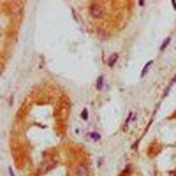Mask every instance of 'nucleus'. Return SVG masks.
<instances>
[{
    "label": "nucleus",
    "instance_id": "nucleus-1",
    "mask_svg": "<svg viewBox=\"0 0 176 176\" xmlns=\"http://www.w3.org/2000/svg\"><path fill=\"white\" fill-rule=\"evenodd\" d=\"M90 14L95 18H99V16H102V5L100 4H90Z\"/></svg>",
    "mask_w": 176,
    "mask_h": 176
},
{
    "label": "nucleus",
    "instance_id": "nucleus-2",
    "mask_svg": "<svg viewBox=\"0 0 176 176\" xmlns=\"http://www.w3.org/2000/svg\"><path fill=\"white\" fill-rule=\"evenodd\" d=\"M76 176H88V167L85 166V164H79V166H76Z\"/></svg>",
    "mask_w": 176,
    "mask_h": 176
},
{
    "label": "nucleus",
    "instance_id": "nucleus-3",
    "mask_svg": "<svg viewBox=\"0 0 176 176\" xmlns=\"http://www.w3.org/2000/svg\"><path fill=\"white\" fill-rule=\"evenodd\" d=\"M116 60H118V53H113V55L109 56V60H108V65H109V67H115Z\"/></svg>",
    "mask_w": 176,
    "mask_h": 176
},
{
    "label": "nucleus",
    "instance_id": "nucleus-4",
    "mask_svg": "<svg viewBox=\"0 0 176 176\" xmlns=\"http://www.w3.org/2000/svg\"><path fill=\"white\" fill-rule=\"evenodd\" d=\"M152 65H153V62H146V65L143 67V72H141V78H145V76H146V72L150 71V67H152Z\"/></svg>",
    "mask_w": 176,
    "mask_h": 176
},
{
    "label": "nucleus",
    "instance_id": "nucleus-5",
    "mask_svg": "<svg viewBox=\"0 0 176 176\" xmlns=\"http://www.w3.org/2000/svg\"><path fill=\"white\" fill-rule=\"evenodd\" d=\"M95 86H97V90H102V86H104V76H99V79H97Z\"/></svg>",
    "mask_w": 176,
    "mask_h": 176
},
{
    "label": "nucleus",
    "instance_id": "nucleus-6",
    "mask_svg": "<svg viewBox=\"0 0 176 176\" xmlns=\"http://www.w3.org/2000/svg\"><path fill=\"white\" fill-rule=\"evenodd\" d=\"M169 42H171V37H167V39H166V41L162 42V46H160V51H164V49H166V48L169 46Z\"/></svg>",
    "mask_w": 176,
    "mask_h": 176
},
{
    "label": "nucleus",
    "instance_id": "nucleus-7",
    "mask_svg": "<svg viewBox=\"0 0 176 176\" xmlns=\"http://www.w3.org/2000/svg\"><path fill=\"white\" fill-rule=\"evenodd\" d=\"M90 139L99 141V139H100V134H99V132H92V134H90Z\"/></svg>",
    "mask_w": 176,
    "mask_h": 176
},
{
    "label": "nucleus",
    "instance_id": "nucleus-8",
    "mask_svg": "<svg viewBox=\"0 0 176 176\" xmlns=\"http://www.w3.org/2000/svg\"><path fill=\"white\" fill-rule=\"evenodd\" d=\"M81 118H83V120H88V111H86V109L81 111Z\"/></svg>",
    "mask_w": 176,
    "mask_h": 176
},
{
    "label": "nucleus",
    "instance_id": "nucleus-9",
    "mask_svg": "<svg viewBox=\"0 0 176 176\" xmlns=\"http://www.w3.org/2000/svg\"><path fill=\"white\" fill-rule=\"evenodd\" d=\"M9 175H11V176H14V171H12V167H9Z\"/></svg>",
    "mask_w": 176,
    "mask_h": 176
}]
</instances>
